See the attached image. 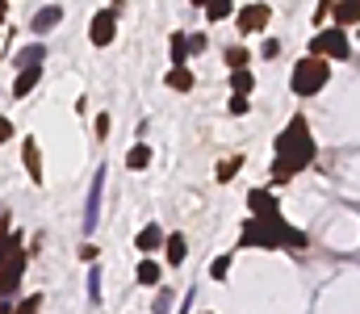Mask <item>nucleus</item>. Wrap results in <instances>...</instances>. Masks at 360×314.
<instances>
[{
  "label": "nucleus",
  "mask_w": 360,
  "mask_h": 314,
  "mask_svg": "<svg viewBox=\"0 0 360 314\" xmlns=\"http://www.w3.org/2000/svg\"><path fill=\"white\" fill-rule=\"evenodd\" d=\"M96 256H101V251H96V243H80V260H84V264H92Z\"/></svg>",
  "instance_id": "obj_35"
},
{
  "label": "nucleus",
  "mask_w": 360,
  "mask_h": 314,
  "mask_svg": "<svg viewBox=\"0 0 360 314\" xmlns=\"http://www.w3.org/2000/svg\"><path fill=\"white\" fill-rule=\"evenodd\" d=\"M205 46H210V38H205V34H188V55H201Z\"/></svg>",
  "instance_id": "obj_30"
},
{
  "label": "nucleus",
  "mask_w": 360,
  "mask_h": 314,
  "mask_svg": "<svg viewBox=\"0 0 360 314\" xmlns=\"http://www.w3.org/2000/svg\"><path fill=\"white\" fill-rule=\"evenodd\" d=\"M201 8H205V21H226V17H235V0H205Z\"/></svg>",
  "instance_id": "obj_22"
},
{
  "label": "nucleus",
  "mask_w": 360,
  "mask_h": 314,
  "mask_svg": "<svg viewBox=\"0 0 360 314\" xmlns=\"http://www.w3.org/2000/svg\"><path fill=\"white\" fill-rule=\"evenodd\" d=\"M231 117H243V113H252V97H243V93H231Z\"/></svg>",
  "instance_id": "obj_26"
},
{
  "label": "nucleus",
  "mask_w": 360,
  "mask_h": 314,
  "mask_svg": "<svg viewBox=\"0 0 360 314\" xmlns=\"http://www.w3.org/2000/svg\"><path fill=\"white\" fill-rule=\"evenodd\" d=\"M248 209H252V218H276L281 214V202L272 197L269 189H252L248 193Z\"/></svg>",
  "instance_id": "obj_12"
},
{
  "label": "nucleus",
  "mask_w": 360,
  "mask_h": 314,
  "mask_svg": "<svg viewBox=\"0 0 360 314\" xmlns=\"http://www.w3.org/2000/svg\"><path fill=\"white\" fill-rule=\"evenodd\" d=\"M210 277H214V281H226V277H231V256H218V260L210 264Z\"/></svg>",
  "instance_id": "obj_29"
},
{
  "label": "nucleus",
  "mask_w": 360,
  "mask_h": 314,
  "mask_svg": "<svg viewBox=\"0 0 360 314\" xmlns=\"http://www.w3.org/2000/svg\"><path fill=\"white\" fill-rule=\"evenodd\" d=\"M168 310H172V294H168V289H160V302L151 306V314H168Z\"/></svg>",
  "instance_id": "obj_32"
},
{
  "label": "nucleus",
  "mask_w": 360,
  "mask_h": 314,
  "mask_svg": "<svg viewBox=\"0 0 360 314\" xmlns=\"http://www.w3.org/2000/svg\"><path fill=\"white\" fill-rule=\"evenodd\" d=\"M21 164H25V176H30L34 185L46 181V172H42V151H38V138H34V134L21 138Z\"/></svg>",
  "instance_id": "obj_7"
},
{
  "label": "nucleus",
  "mask_w": 360,
  "mask_h": 314,
  "mask_svg": "<svg viewBox=\"0 0 360 314\" xmlns=\"http://www.w3.org/2000/svg\"><path fill=\"white\" fill-rule=\"evenodd\" d=\"M13 134H17V130H13V117H4V113H0V147H4Z\"/></svg>",
  "instance_id": "obj_33"
},
{
  "label": "nucleus",
  "mask_w": 360,
  "mask_h": 314,
  "mask_svg": "<svg viewBox=\"0 0 360 314\" xmlns=\"http://www.w3.org/2000/svg\"><path fill=\"white\" fill-rule=\"evenodd\" d=\"M113 38H117V13L113 8H101L89 21V42L92 46H109Z\"/></svg>",
  "instance_id": "obj_6"
},
{
  "label": "nucleus",
  "mask_w": 360,
  "mask_h": 314,
  "mask_svg": "<svg viewBox=\"0 0 360 314\" xmlns=\"http://www.w3.org/2000/svg\"><path fill=\"white\" fill-rule=\"evenodd\" d=\"M314 155H319V143H314V134H310V122H306V113H293V117H289V126L276 134L272 181L281 185V181H289V176L306 172V168L314 164Z\"/></svg>",
  "instance_id": "obj_1"
},
{
  "label": "nucleus",
  "mask_w": 360,
  "mask_h": 314,
  "mask_svg": "<svg viewBox=\"0 0 360 314\" xmlns=\"http://www.w3.org/2000/svg\"><path fill=\"white\" fill-rule=\"evenodd\" d=\"M164 235H168V230H164L160 222H147V226H143V230L134 235V247H139L143 256H155V251L164 247Z\"/></svg>",
  "instance_id": "obj_10"
},
{
  "label": "nucleus",
  "mask_w": 360,
  "mask_h": 314,
  "mask_svg": "<svg viewBox=\"0 0 360 314\" xmlns=\"http://www.w3.org/2000/svg\"><path fill=\"white\" fill-rule=\"evenodd\" d=\"M327 80H331V59H323V55H306V59H297L293 63V72H289V89H293V97H319L323 89H327Z\"/></svg>",
  "instance_id": "obj_2"
},
{
  "label": "nucleus",
  "mask_w": 360,
  "mask_h": 314,
  "mask_svg": "<svg viewBox=\"0 0 360 314\" xmlns=\"http://www.w3.org/2000/svg\"><path fill=\"white\" fill-rule=\"evenodd\" d=\"M201 314H210V310H201Z\"/></svg>",
  "instance_id": "obj_38"
},
{
  "label": "nucleus",
  "mask_w": 360,
  "mask_h": 314,
  "mask_svg": "<svg viewBox=\"0 0 360 314\" xmlns=\"http://www.w3.org/2000/svg\"><path fill=\"white\" fill-rule=\"evenodd\" d=\"M335 25L348 30V25H360V0H335Z\"/></svg>",
  "instance_id": "obj_17"
},
{
  "label": "nucleus",
  "mask_w": 360,
  "mask_h": 314,
  "mask_svg": "<svg viewBox=\"0 0 360 314\" xmlns=\"http://www.w3.org/2000/svg\"><path fill=\"white\" fill-rule=\"evenodd\" d=\"M101 193H105V172L96 168L92 172V189H89V206H84V235H92L96 222H101Z\"/></svg>",
  "instance_id": "obj_8"
},
{
  "label": "nucleus",
  "mask_w": 360,
  "mask_h": 314,
  "mask_svg": "<svg viewBox=\"0 0 360 314\" xmlns=\"http://www.w3.org/2000/svg\"><path fill=\"white\" fill-rule=\"evenodd\" d=\"M252 89H256V72H252V67H235V72H231V93L252 97Z\"/></svg>",
  "instance_id": "obj_20"
},
{
  "label": "nucleus",
  "mask_w": 360,
  "mask_h": 314,
  "mask_svg": "<svg viewBox=\"0 0 360 314\" xmlns=\"http://www.w3.org/2000/svg\"><path fill=\"white\" fill-rule=\"evenodd\" d=\"M42 302H46L42 294H30L25 302H17V306H13V314H38V310H42Z\"/></svg>",
  "instance_id": "obj_27"
},
{
  "label": "nucleus",
  "mask_w": 360,
  "mask_h": 314,
  "mask_svg": "<svg viewBox=\"0 0 360 314\" xmlns=\"http://www.w3.org/2000/svg\"><path fill=\"white\" fill-rule=\"evenodd\" d=\"M25 247V235L21 230H0V268H4V260L13 256V251H21Z\"/></svg>",
  "instance_id": "obj_21"
},
{
  "label": "nucleus",
  "mask_w": 360,
  "mask_h": 314,
  "mask_svg": "<svg viewBox=\"0 0 360 314\" xmlns=\"http://www.w3.org/2000/svg\"><path fill=\"white\" fill-rule=\"evenodd\" d=\"M310 55H323V59H348L352 55V42H348V30L340 25H327L310 38Z\"/></svg>",
  "instance_id": "obj_3"
},
{
  "label": "nucleus",
  "mask_w": 360,
  "mask_h": 314,
  "mask_svg": "<svg viewBox=\"0 0 360 314\" xmlns=\"http://www.w3.org/2000/svg\"><path fill=\"white\" fill-rule=\"evenodd\" d=\"M164 84H168L172 93H193V84H197V76H193L188 67H168V76H164Z\"/></svg>",
  "instance_id": "obj_18"
},
{
  "label": "nucleus",
  "mask_w": 360,
  "mask_h": 314,
  "mask_svg": "<svg viewBox=\"0 0 360 314\" xmlns=\"http://www.w3.org/2000/svg\"><path fill=\"white\" fill-rule=\"evenodd\" d=\"M151 159H155V151H151L147 143H134V147L126 151V172H147Z\"/></svg>",
  "instance_id": "obj_16"
},
{
  "label": "nucleus",
  "mask_w": 360,
  "mask_h": 314,
  "mask_svg": "<svg viewBox=\"0 0 360 314\" xmlns=\"http://www.w3.org/2000/svg\"><path fill=\"white\" fill-rule=\"evenodd\" d=\"M168 55H172V67H188V34L184 30L168 38Z\"/></svg>",
  "instance_id": "obj_19"
},
{
  "label": "nucleus",
  "mask_w": 360,
  "mask_h": 314,
  "mask_svg": "<svg viewBox=\"0 0 360 314\" xmlns=\"http://www.w3.org/2000/svg\"><path fill=\"white\" fill-rule=\"evenodd\" d=\"M239 168H243V155H231V159H222V164L214 168V181H218V185H226V181H235V176H239Z\"/></svg>",
  "instance_id": "obj_23"
},
{
  "label": "nucleus",
  "mask_w": 360,
  "mask_h": 314,
  "mask_svg": "<svg viewBox=\"0 0 360 314\" xmlns=\"http://www.w3.org/2000/svg\"><path fill=\"white\" fill-rule=\"evenodd\" d=\"M4 17H8V0H0V25H4Z\"/></svg>",
  "instance_id": "obj_36"
},
{
  "label": "nucleus",
  "mask_w": 360,
  "mask_h": 314,
  "mask_svg": "<svg viewBox=\"0 0 360 314\" xmlns=\"http://www.w3.org/2000/svg\"><path fill=\"white\" fill-rule=\"evenodd\" d=\"M59 21H63V4H42V8L30 17V34H51Z\"/></svg>",
  "instance_id": "obj_9"
},
{
  "label": "nucleus",
  "mask_w": 360,
  "mask_h": 314,
  "mask_svg": "<svg viewBox=\"0 0 360 314\" xmlns=\"http://www.w3.org/2000/svg\"><path fill=\"white\" fill-rule=\"evenodd\" d=\"M109 130H113V117H109V113H96V122H92V138H96V143H105V138H109Z\"/></svg>",
  "instance_id": "obj_25"
},
{
  "label": "nucleus",
  "mask_w": 360,
  "mask_h": 314,
  "mask_svg": "<svg viewBox=\"0 0 360 314\" xmlns=\"http://www.w3.org/2000/svg\"><path fill=\"white\" fill-rule=\"evenodd\" d=\"M38 84H42V67H21V72L13 76V101H25Z\"/></svg>",
  "instance_id": "obj_13"
},
{
  "label": "nucleus",
  "mask_w": 360,
  "mask_h": 314,
  "mask_svg": "<svg viewBox=\"0 0 360 314\" xmlns=\"http://www.w3.org/2000/svg\"><path fill=\"white\" fill-rule=\"evenodd\" d=\"M193 4H205V0H193Z\"/></svg>",
  "instance_id": "obj_37"
},
{
  "label": "nucleus",
  "mask_w": 360,
  "mask_h": 314,
  "mask_svg": "<svg viewBox=\"0 0 360 314\" xmlns=\"http://www.w3.org/2000/svg\"><path fill=\"white\" fill-rule=\"evenodd\" d=\"M260 55H264V59H276V55H281V42H276V38H269V42L260 46Z\"/></svg>",
  "instance_id": "obj_34"
},
{
  "label": "nucleus",
  "mask_w": 360,
  "mask_h": 314,
  "mask_svg": "<svg viewBox=\"0 0 360 314\" xmlns=\"http://www.w3.org/2000/svg\"><path fill=\"white\" fill-rule=\"evenodd\" d=\"M239 34H264V25L272 21V8L264 4V0H252V4H243L239 8Z\"/></svg>",
  "instance_id": "obj_5"
},
{
  "label": "nucleus",
  "mask_w": 360,
  "mask_h": 314,
  "mask_svg": "<svg viewBox=\"0 0 360 314\" xmlns=\"http://www.w3.org/2000/svg\"><path fill=\"white\" fill-rule=\"evenodd\" d=\"M134 281H139L143 289H160V281H164V264H160L155 256H143L139 268H134Z\"/></svg>",
  "instance_id": "obj_11"
},
{
  "label": "nucleus",
  "mask_w": 360,
  "mask_h": 314,
  "mask_svg": "<svg viewBox=\"0 0 360 314\" xmlns=\"http://www.w3.org/2000/svg\"><path fill=\"white\" fill-rule=\"evenodd\" d=\"M46 63V46L42 42H30V46H21L17 55H13V67L21 72V67H42Z\"/></svg>",
  "instance_id": "obj_15"
},
{
  "label": "nucleus",
  "mask_w": 360,
  "mask_h": 314,
  "mask_svg": "<svg viewBox=\"0 0 360 314\" xmlns=\"http://www.w3.org/2000/svg\"><path fill=\"white\" fill-rule=\"evenodd\" d=\"M222 63H226L231 72H235V67H248V63H252V51H248V46H226V51H222Z\"/></svg>",
  "instance_id": "obj_24"
},
{
  "label": "nucleus",
  "mask_w": 360,
  "mask_h": 314,
  "mask_svg": "<svg viewBox=\"0 0 360 314\" xmlns=\"http://www.w3.org/2000/svg\"><path fill=\"white\" fill-rule=\"evenodd\" d=\"M335 8V0H319V8H314V25L323 30V21H327V13Z\"/></svg>",
  "instance_id": "obj_31"
},
{
  "label": "nucleus",
  "mask_w": 360,
  "mask_h": 314,
  "mask_svg": "<svg viewBox=\"0 0 360 314\" xmlns=\"http://www.w3.org/2000/svg\"><path fill=\"white\" fill-rule=\"evenodd\" d=\"M89 306H101V268H89Z\"/></svg>",
  "instance_id": "obj_28"
},
{
  "label": "nucleus",
  "mask_w": 360,
  "mask_h": 314,
  "mask_svg": "<svg viewBox=\"0 0 360 314\" xmlns=\"http://www.w3.org/2000/svg\"><path fill=\"white\" fill-rule=\"evenodd\" d=\"M184 256H188V239H184L180 230H168V235H164V260H168V268H180Z\"/></svg>",
  "instance_id": "obj_14"
},
{
  "label": "nucleus",
  "mask_w": 360,
  "mask_h": 314,
  "mask_svg": "<svg viewBox=\"0 0 360 314\" xmlns=\"http://www.w3.org/2000/svg\"><path fill=\"white\" fill-rule=\"evenodd\" d=\"M25 273H30V251L21 247V251H13V256L4 260V268H0V298H13V294L21 289Z\"/></svg>",
  "instance_id": "obj_4"
}]
</instances>
